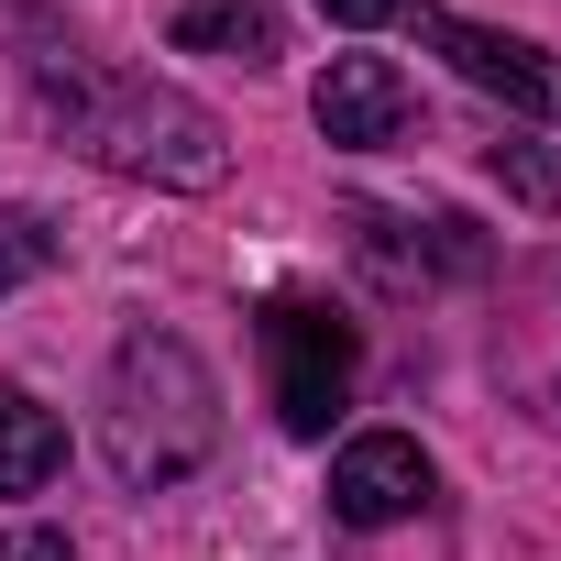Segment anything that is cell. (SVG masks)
Here are the masks:
<instances>
[{
	"label": "cell",
	"mask_w": 561,
	"mask_h": 561,
	"mask_svg": "<svg viewBox=\"0 0 561 561\" xmlns=\"http://www.w3.org/2000/svg\"><path fill=\"white\" fill-rule=\"evenodd\" d=\"M309 122H320L342 154H375V144H408L419 89H408L386 56H331V67H320V89H309Z\"/></svg>",
	"instance_id": "5"
},
{
	"label": "cell",
	"mask_w": 561,
	"mask_h": 561,
	"mask_svg": "<svg viewBox=\"0 0 561 561\" xmlns=\"http://www.w3.org/2000/svg\"><path fill=\"white\" fill-rule=\"evenodd\" d=\"M264 375H275V419L298 440H331V419L353 408V375H364V331L320 298H264Z\"/></svg>",
	"instance_id": "3"
},
{
	"label": "cell",
	"mask_w": 561,
	"mask_h": 561,
	"mask_svg": "<svg viewBox=\"0 0 561 561\" xmlns=\"http://www.w3.org/2000/svg\"><path fill=\"white\" fill-rule=\"evenodd\" d=\"M0 561H78V539H67V528H12Z\"/></svg>",
	"instance_id": "12"
},
{
	"label": "cell",
	"mask_w": 561,
	"mask_h": 561,
	"mask_svg": "<svg viewBox=\"0 0 561 561\" xmlns=\"http://www.w3.org/2000/svg\"><path fill=\"white\" fill-rule=\"evenodd\" d=\"M176 45L187 56H231V67H275L287 56V12H275V0H187Z\"/></svg>",
	"instance_id": "8"
},
{
	"label": "cell",
	"mask_w": 561,
	"mask_h": 561,
	"mask_svg": "<svg viewBox=\"0 0 561 561\" xmlns=\"http://www.w3.org/2000/svg\"><path fill=\"white\" fill-rule=\"evenodd\" d=\"M320 12H331L342 34H375V23H397V12H408V0H320Z\"/></svg>",
	"instance_id": "13"
},
{
	"label": "cell",
	"mask_w": 561,
	"mask_h": 561,
	"mask_svg": "<svg viewBox=\"0 0 561 561\" xmlns=\"http://www.w3.org/2000/svg\"><path fill=\"white\" fill-rule=\"evenodd\" d=\"M34 67V100L67 144H89L111 176H154V187H220L231 176V133L187 100V89H154V78H111L67 45L23 56Z\"/></svg>",
	"instance_id": "1"
},
{
	"label": "cell",
	"mask_w": 561,
	"mask_h": 561,
	"mask_svg": "<svg viewBox=\"0 0 561 561\" xmlns=\"http://www.w3.org/2000/svg\"><path fill=\"white\" fill-rule=\"evenodd\" d=\"M484 165H495V187L517 209H561V144H495Z\"/></svg>",
	"instance_id": "10"
},
{
	"label": "cell",
	"mask_w": 561,
	"mask_h": 561,
	"mask_svg": "<svg viewBox=\"0 0 561 561\" xmlns=\"http://www.w3.org/2000/svg\"><path fill=\"white\" fill-rule=\"evenodd\" d=\"M45 264H56V231H45L34 209H0V298H12V287H34Z\"/></svg>",
	"instance_id": "11"
},
{
	"label": "cell",
	"mask_w": 561,
	"mask_h": 561,
	"mask_svg": "<svg viewBox=\"0 0 561 561\" xmlns=\"http://www.w3.org/2000/svg\"><path fill=\"white\" fill-rule=\"evenodd\" d=\"M353 253L375 264V287H397V298H419V287H440V275H473V231L462 220H386V209H353Z\"/></svg>",
	"instance_id": "7"
},
{
	"label": "cell",
	"mask_w": 561,
	"mask_h": 561,
	"mask_svg": "<svg viewBox=\"0 0 561 561\" xmlns=\"http://www.w3.org/2000/svg\"><path fill=\"white\" fill-rule=\"evenodd\" d=\"M419 45L451 56L462 89H484V100H506V111H528V122H561V56H550V45L495 34V23H462V12H419Z\"/></svg>",
	"instance_id": "4"
},
{
	"label": "cell",
	"mask_w": 561,
	"mask_h": 561,
	"mask_svg": "<svg viewBox=\"0 0 561 561\" xmlns=\"http://www.w3.org/2000/svg\"><path fill=\"white\" fill-rule=\"evenodd\" d=\"M100 451L133 495L154 484H187L209 451H220V386L209 364L176 342V331H133L111 353V386H100Z\"/></svg>",
	"instance_id": "2"
},
{
	"label": "cell",
	"mask_w": 561,
	"mask_h": 561,
	"mask_svg": "<svg viewBox=\"0 0 561 561\" xmlns=\"http://www.w3.org/2000/svg\"><path fill=\"white\" fill-rule=\"evenodd\" d=\"M56 462H67L56 408H34L23 386H0V495H45V484H56Z\"/></svg>",
	"instance_id": "9"
},
{
	"label": "cell",
	"mask_w": 561,
	"mask_h": 561,
	"mask_svg": "<svg viewBox=\"0 0 561 561\" xmlns=\"http://www.w3.org/2000/svg\"><path fill=\"white\" fill-rule=\"evenodd\" d=\"M419 506H430V451H419L408 430L342 440V462H331V517H342V528H397V517H419Z\"/></svg>",
	"instance_id": "6"
}]
</instances>
